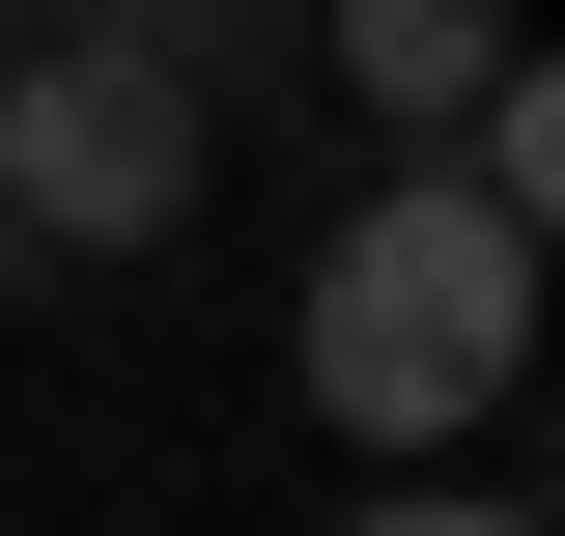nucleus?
<instances>
[{
  "mask_svg": "<svg viewBox=\"0 0 565 536\" xmlns=\"http://www.w3.org/2000/svg\"><path fill=\"white\" fill-rule=\"evenodd\" d=\"M282 396L340 424L367 480L481 452V424L537 396V226H481L452 170H367V199L311 226V282H282Z\"/></svg>",
  "mask_w": 565,
  "mask_h": 536,
  "instance_id": "f257e3e1",
  "label": "nucleus"
},
{
  "mask_svg": "<svg viewBox=\"0 0 565 536\" xmlns=\"http://www.w3.org/2000/svg\"><path fill=\"white\" fill-rule=\"evenodd\" d=\"M340 536H537V508H509V480H367Z\"/></svg>",
  "mask_w": 565,
  "mask_h": 536,
  "instance_id": "7ed1b4c3",
  "label": "nucleus"
},
{
  "mask_svg": "<svg viewBox=\"0 0 565 536\" xmlns=\"http://www.w3.org/2000/svg\"><path fill=\"white\" fill-rule=\"evenodd\" d=\"M311 57H340V114H367V141L424 170V141L481 114V85L537 57V29H509V0H311Z\"/></svg>",
  "mask_w": 565,
  "mask_h": 536,
  "instance_id": "f03ea898",
  "label": "nucleus"
}]
</instances>
